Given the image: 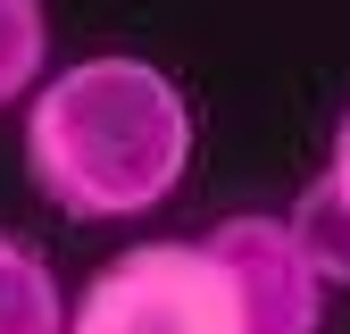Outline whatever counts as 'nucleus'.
<instances>
[{"label":"nucleus","instance_id":"obj_1","mask_svg":"<svg viewBox=\"0 0 350 334\" xmlns=\"http://www.w3.org/2000/svg\"><path fill=\"white\" fill-rule=\"evenodd\" d=\"M192 92L134 51L67 59L25 101V184L75 226H134L167 209L192 176Z\"/></svg>","mask_w":350,"mask_h":334},{"label":"nucleus","instance_id":"obj_2","mask_svg":"<svg viewBox=\"0 0 350 334\" xmlns=\"http://www.w3.org/2000/svg\"><path fill=\"white\" fill-rule=\"evenodd\" d=\"M67 334H250L242 268L217 226L125 242L67 292Z\"/></svg>","mask_w":350,"mask_h":334},{"label":"nucleus","instance_id":"obj_3","mask_svg":"<svg viewBox=\"0 0 350 334\" xmlns=\"http://www.w3.org/2000/svg\"><path fill=\"white\" fill-rule=\"evenodd\" d=\"M284 218L300 226V242H309V259L325 268V284H350V109L334 117V142H325L317 184L300 192Z\"/></svg>","mask_w":350,"mask_h":334},{"label":"nucleus","instance_id":"obj_4","mask_svg":"<svg viewBox=\"0 0 350 334\" xmlns=\"http://www.w3.org/2000/svg\"><path fill=\"white\" fill-rule=\"evenodd\" d=\"M0 334H67V284L25 234L0 226Z\"/></svg>","mask_w":350,"mask_h":334},{"label":"nucleus","instance_id":"obj_5","mask_svg":"<svg viewBox=\"0 0 350 334\" xmlns=\"http://www.w3.org/2000/svg\"><path fill=\"white\" fill-rule=\"evenodd\" d=\"M51 75V0H0V117Z\"/></svg>","mask_w":350,"mask_h":334}]
</instances>
